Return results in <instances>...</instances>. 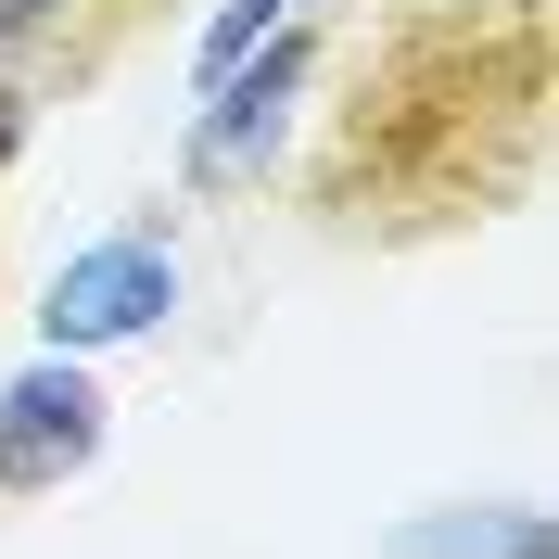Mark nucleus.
<instances>
[{"label":"nucleus","instance_id":"1","mask_svg":"<svg viewBox=\"0 0 559 559\" xmlns=\"http://www.w3.org/2000/svg\"><path fill=\"white\" fill-rule=\"evenodd\" d=\"M166 306H178V254L153 229H115V242L64 254V280L38 293V331H51V356H103V344H140Z\"/></svg>","mask_w":559,"mask_h":559},{"label":"nucleus","instance_id":"2","mask_svg":"<svg viewBox=\"0 0 559 559\" xmlns=\"http://www.w3.org/2000/svg\"><path fill=\"white\" fill-rule=\"evenodd\" d=\"M103 457V382L76 356H38L0 382V496H51Z\"/></svg>","mask_w":559,"mask_h":559},{"label":"nucleus","instance_id":"3","mask_svg":"<svg viewBox=\"0 0 559 559\" xmlns=\"http://www.w3.org/2000/svg\"><path fill=\"white\" fill-rule=\"evenodd\" d=\"M293 90H306V38L280 26V38H254L242 64L204 90V128H191V178H254V166H267V140H280V115H293Z\"/></svg>","mask_w":559,"mask_h":559},{"label":"nucleus","instance_id":"4","mask_svg":"<svg viewBox=\"0 0 559 559\" xmlns=\"http://www.w3.org/2000/svg\"><path fill=\"white\" fill-rule=\"evenodd\" d=\"M394 559H547V522L534 509H445V522H407Z\"/></svg>","mask_w":559,"mask_h":559},{"label":"nucleus","instance_id":"5","mask_svg":"<svg viewBox=\"0 0 559 559\" xmlns=\"http://www.w3.org/2000/svg\"><path fill=\"white\" fill-rule=\"evenodd\" d=\"M280 26H293V0H229V13L204 26V51H191V90H216V76L242 64L254 38H280Z\"/></svg>","mask_w":559,"mask_h":559}]
</instances>
